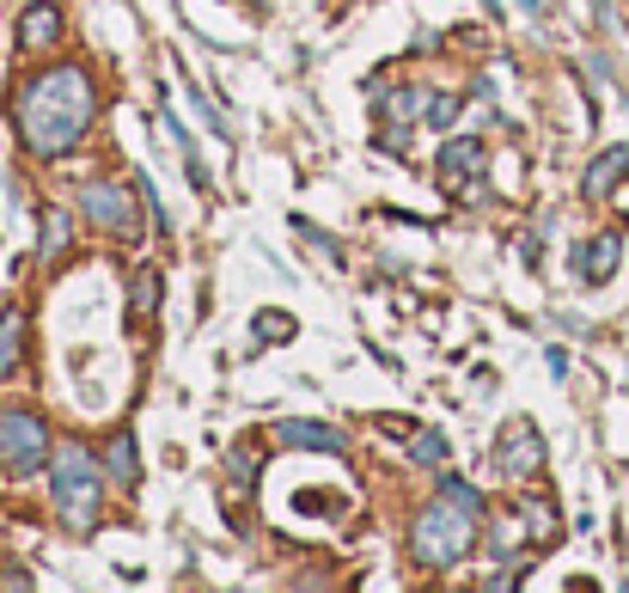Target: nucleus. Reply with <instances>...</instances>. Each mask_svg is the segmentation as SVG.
Here are the masks:
<instances>
[{
    "label": "nucleus",
    "mask_w": 629,
    "mask_h": 593,
    "mask_svg": "<svg viewBox=\"0 0 629 593\" xmlns=\"http://www.w3.org/2000/svg\"><path fill=\"white\" fill-rule=\"evenodd\" d=\"M98 117V93H93V74L86 68H49V74L25 80L13 98V123L19 141L32 147L37 159H62L74 154L86 129Z\"/></svg>",
    "instance_id": "obj_1"
},
{
    "label": "nucleus",
    "mask_w": 629,
    "mask_h": 593,
    "mask_svg": "<svg viewBox=\"0 0 629 593\" xmlns=\"http://www.w3.org/2000/svg\"><path fill=\"white\" fill-rule=\"evenodd\" d=\"M476 527H483V496H476L471 484H452L440 489V501H428L422 515H415L410 527V557L422 562V569H452V562L471 557L476 545Z\"/></svg>",
    "instance_id": "obj_2"
},
{
    "label": "nucleus",
    "mask_w": 629,
    "mask_h": 593,
    "mask_svg": "<svg viewBox=\"0 0 629 593\" xmlns=\"http://www.w3.org/2000/svg\"><path fill=\"white\" fill-rule=\"evenodd\" d=\"M49 496H56V515L68 527H93L98 520V501H105V465H98L80 440H62L56 447V465H49Z\"/></svg>",
    "instance_id": "obj_3"
},
{
    "label": "nucleus",
    "mask_w": 629,
    "mask_h": 593,
    "mask_svg": "<svg viewBox=\"0 0 629 593\" xmlns=\"http://www.w3.org/2000/svg\"><path fill=\"white\" fill-rule=\"evenodd\" d=\"M141 196H147L141 184L98 178V184L80 190V208H86V220H93V227H105V233L129 239V233H141Z\"/></svg>",
    "instance_id": "obj_4"
},
{
    "label": "nucleus",
    "mask_w": 629,
    "mask_h": 593,
    "mask_svg": "<svg viewBox=\"0 0 629 593\" xmlns=\"http://www.w3.org/2000/svg\"><path fill=\"white\" fill-rule=\"evenodd\" d=\"M49 459V428L37 410L0 404V471H37Z\"/></svg>",
    "instance_id": "obj_5"
},
{
    "label": "nucleus",
    "mask_w": 629,
    "mask_h": 593,
    "mask_svg": "<svg viewBox=\"0 0 629 593\" xmlns=\"http://www.w3.org/2000/svg\"><path fill=\"white\" fill-rule=\"evenodd\" d=\"M495 465H501L513 484L537 477V471H544V435H537L532 422H507L501 440H495Z\"/></svg>",
    "instance_id": "obj_6"
},
{
    "label": "nucleus",
    "mask_w": 629,
    "mask_h": 593,
    "mask_svg": "<svg viewBox=\"0 0 629 593\" xmlns=\"http://www.w3.org/2000/svg\"><path fill=\"white\" fill-rule=\"evenodd\" d=\"M56 37H62L56 0H32L25 19H19V56H44V49H56Z\"/></svg>",
    "instance_id": "obj_7"
},
{
    "label": "nucleus",
    "mask_w": 629,
    "mask_h": 593,
    "mask_svg": "<svg viewBox=\"0 0 629 593\" xmlns=\"http://www.w3.org/2000/svg\"><path fill=\"white\" fill-rule=\"evenodd\" d=\"M288 447H312V453H349V435L330 428V422H281L276 428Z\"/></svg>",
    "instance_id": "obj_8"
},
{
    "label": "nucleus",
    "mask_w": 629,
    "mask_h": 593,
    "mask_svg": "<svg viewBox=\"0 0 629 593\" xmlns=\"http://www.w3.org/2000/svg\"><path fill=\"white\" fill-rule=\"evenodd\" d=\"M617 257H624V239L617 233H598L593 245H581V281H612L617 276Z\"/></svg>",
    "instance_id": "obj_9"
},
{
    "label": "nucleus",
    "mask_w": 629,
    "mask_h": 593,
    "mask_svg": "<svg viewBox=\"0 0 629 593\" xmlns=\"http://www.w3.org/2000/svg\"><path fill=\"white\" fill-rule=\"evenodd\" d=\"M159 294H166V281H159L154 264H141L135 276H129V318H147L159 306Z\"/></svg>",
    "instance_id": "obj_10"
},
{
    "label": "nucleus",
    "mask_w": 629,
    "mask_h": 593,
    "mask_svg": "<svg viewBox=\"0 0 629 593\" xmlns=\"http://www.w3.org/2000/svg\"><path fill=\"white\" fill-rule=\"evenodd\" d=\"M629 172V147H605L593 159V172H586V196H612V184Z\"/></svg>",
    "instance_id": "obj_11"
},
{
    "label": "nucleus",
    "mask_w": 629,
    "mask_h": 593,
    "mask_svg": "<svg viewBox=\"0 0 629 593\" xmlns=\"http://www.w3.org/2000/svg\"><path fill=\"white\" fill-rule=\"evenodd\" d=\"M483 166V141H446L440 147V184L446 178H471Z\"/></svg>",
    "instance_id": "obj_12"
},
{
    "label": "nucleus",
    "mask_w": 629,
    "mask_h": 593,
    "mask_svg": "<svg viewBox=\"0 0 629 593\" xmlns=\"http://www.w3.org/2000/svg\"><path fill=\"white\" fill-rule=\"evenodd\" d=\"M19 361H25V318H19V313H0V379L13 374Z\"/></svg>",
    "instance_id": "obj_13"
},
{
    "label": "nucleus",
    "mask_w": 629,
    "mask_h": 593,
    "mask_svg": "<svg viewBox=\"0 0 629 593\" xmlns=\"http://www.w3.org/2000/svg\"><path fill=\"white\" fill-rule=\"evenodd\" d=\"M68 239H74V220H68L62 208H49V215H44V239H37V257L56 264V257L68 251Z\"/></svg>",
    "instance_id": "obj_14"
},
{
    "label": "nucleus",
    "mask_w": 629,
    "mask_h": 593,
    "mask_svg": "<svg viewBox=\"0 0 629 593\" xmlns=\"http://www.w3.org/2000/svg\"><path fill=\"white\" fill-rule=\"evenodd\" d=\"M110 477L117 484H135L141 465H135V435H110Z\"/></svg>",
    "instance_id": "obj_15"
},
{
    "label": "nucleus",
    "mask_w": 629,
    "mask_h": 593,
    "mask_svg": "<svg viewBox=\"0 0 629 593\" xmlns=\"http://www.w3.org/2000/svg\"><path fill=\"white\" fill-rule=\"evenodd\" d=\"M410 459H415V465H440V459H446V435H434V428H422V435L410 440Z\"/></svg>",
    "instance_id": "obj_16"
},
{
    "label": "nucleus",
    "mask_w": 629,
    "mask_h": 593,
    "mask_svg": "<svg viewBox=\"0 0 629 593\" xmlns=\"http://www.w3.org/2000/svg\"><path fill=\"white\" fill-rule=\"evenodd\" d=\"M281 337H293L288 313H257V343H281Z\"/></svg>",
    "instance_id": "obj_17"
},
{
    "label": "nucleus",
    "mask_w": 629,
    "mask_h": 593,
    "mask_svg": "<svg viewBox=\"0 0 629 593\" xmlns=\"http://www.w3.org/2000/svg\"><path fill=\"white\" fill-rule=\"evenodd\" d=\"M452 117H459V98H428V123L434 129H446Z\"/></svg>",
    "instance_id": "obj_18"
},
{
    "label": "nucleus",
    "mask_w": 629,
    "mask_h": 593,
    "mask_svg": "<svg viewBox=\"0 0 629 593\" xmlns=\"http://www.w3.org/2000/svg\"><path fill=\"white\" fill-rule=\"evenodd\" d=\"M612 208H617V215H629V172L612 184Z\"/></svg>",
    "instance_id": "obj_19"
},
{
    "label": "nucleus",
    "mask_w": 629,
    "mask_h": 593,
    "mask_svg": "<svg viewBox=\"0 0 629 593\" xmlns=\"http://www.w3.org/2000/svg\"><path fill=\"white\" fill-rule=\"evenodd\" d=\"M520 7H525V13H532V19H544V0H520Z\"/></svg>",
    "instance_id": "obj_20"
},
{
    "label": "nucleus",
    "mask_w": 629,
    "mask_h": 593,
    "mask_svg": "<svg viewBox=\"0 0 629 593\" xmlns=\"http://www.w3.org/2000/svg\"><path fill=\"white\" fill-rule=\"evenodd\" d=\"M489 7H495V0H489Z\"/></svg>",
    "instance_id": "obj_21"
}]
</instances>
